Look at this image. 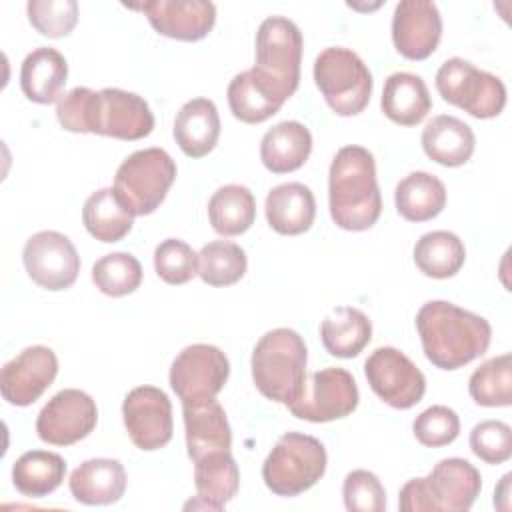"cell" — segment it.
Masks as SVG:
<instances>
[{"mask_svg": "<svg viewBox=\"0 0 512 512\" xmlns=\"http://www.w3.org/2000/svg\"><path fill=\"white\" fill-rule=\"evenodd\" d=\"M424 356L442 370H458L480 358L492 340L490 322L446 300H430L416 314Z\"/></svg>", "mask_w": 512, "mask_h": 512, "instance_id": "obj_1", "label": "cell"}, {"mask_svg": "<svg viewBox=\"0 0 512 512\" xmlns=\"http://www.w3.org/2000/svg\"><path fill=\"white\" fill-rule=\"evenodd\" d=\"M328 206L336 226L362 232L376 224L382 196L370 150L350 144L336 152L328 172Z\"/></svg>", "mask_w": 512, "mask_h": 512, "instance_id": "obj_2", "label": "cell"}, {"mask_svg": "<svg viewBox=\"0 0 512 512\" xmlns=\"http://www.w3.org/2000/svg\"><path fill=\"white\" fill-rule=\"evenodd\" d=\"M306 360L302 336L290 328H274L254 346L252 380L264 398L290 406L304 388Z\"/></svg>", "mask_w": 512, "mask_h": 512, "instance_id": "obj_3", "label": "cell"}, {"mask_svg": "<svg viewBox=\"0 0 512 512\" xmlns=\"http://www.w3.org/2000/svg\"><path fill=\"white\" fill-rule=\"evenodd\" d=\"M482 488V476L464 458L440 460L428 476L408 480L398 496L402 512H466Z\"/></svg>", "mask_w": 512, "mask_h": 512, "instance_id": "obj_4", "label": "cell"}, {"mask_svg": "<svg viewBox=\"0 0 512 512\" xmlns=\"http://www.w3.org/2000/svg\"><path fill=\"white\" fill-rule=\"evenodd\" d=\"M324 444L302 432H286L264 460L262 478L278 496H298L312 488L326 472Z\"/></svg>", "mask_w": 512, "mask_h": 512, "instance_id": "obj_5", "label": "cell"}, {"mask_svg": "<svg viewBox=\"0 0 512 512\" xmlns=\"http://www.w3.org/2000/svg\"><path fill=\"white\" fill-rule=\"evenodd\" d=\"M302 32L284 16H268L256 32V64L258 78L284 102L300 84Z\"/></svg>", "mask_w": 512, "mask_h": 512, "instance_id": "obj_6", "label": "cell"}, {"mask_svg": "<svg viewBox=\"0 0 512 512\" xmlns=\"http://www.w3.org/2000/svg\"><path fill=\"white\" fill-rule=\"evenodd\" d=\"M314 82L326 104L338 116L360 114L372 96V74L350 48H324L314 62Z\"/></svg>", "mask_w": 512, "mask_h": 512, "instance_id": "obj_7", "label": "cell"}, {"mask_svg": "<svg viewBox=\"0 0 512 512\" xmlns=\"http://www.w3.org/2000/svg\"><path fill=\"white\" fill-rule=\"evenodd\" d=\"M176 180V164L162 148L132 152L116 170L114 190L134 216L152 214Z\"/></svg>", "mask_w": 512, "mask_h": 512, "instance_id": "obj_8", "label": "cell"}, {"mask_svg": "<svg viewBox=\"0 0 512 512\" xmlns=\"http://www.w3.org/2000/svg\"><path fill=\"white\" fill-rule=\"evenodd\" d=\"M436 90L446 102L480 120L498 116L506 106L504 82L464 58H450L438 68Z\"/></svg>", "mask_w": 512, "mask_h": 512, "instance_id": "obj_9", "label": "cell"}, {"mask_svg": "<svg viewBox=\"0 0 512 512\" xmlns=\"http://www.w3.org/2000/svg\"><path fill=\"white\" fill-rule=\"evenodd\" d=\"M358 400L360 394L354 376L344 368L328 366L306 376L300 396L288 410L300 420L330 422L352 414Z\"/></svg>", "mask_w": 512, "mask_h": 512, "instance_id": "obj_10", "label": "cell"}, {"mask_svg": "<svg viewBox=\"0 0 512 512\" xmlns=\"http://www.w3.org/2000/svg\"><path fill=\"white\" fill-rule=\"evenodd\" d=\"M230 376L226 354L212 344L186 346L170 366V386L182 404L216 398Z\"/></svg>", "mask_w": 512, "mask_h": 512, "instance_id": "obj_11", "label": "cell"}, {"mask_svg": "<svg viewBox=\"0 0 512 512\" xmlns=\"http://www.w3.org/2000/svg\"><path fill=\"white\" fill-rule=\"evenodd\" d=\"M364 374L374 394L398 410L416 406L426 392L422 370L392 346L376 348L364 362Z\"/></svg>", "mask_w": 512, "mask_h": 512, "instance_id": "obj_12", "label": "cell"}, {"mask_svg": "<svg viewBox=\"0 0 512 512\" xmlns=\"http://www.w3.org/2000/svg\"><path fill=\"white\" fill-rule=\"evenodd\" d=\"M22 262L40 288L58 292L70 288L80 272V256L68 236L56 230L32 234L22 250Z\"/></svg>", "mask_w": 512, "mask_h": 512, "instance_id": "obj_13", "label": "cell"}, {"mask_svg": "<svg viewBox=\"0 0 512 512\" xmlns=\"http://www.w3.org/2000/svg\"><path fill=\"white\" fill-rule=\"evenodd\" d=\"M98 422V408L90 394L64 388L54 394L36 418V432L42 442L70 446L84 440Z\"/></svg>", "mask_w": 512, "mask_h": 512, "instance_id": "obj_14", "label": "cell"}, {"mask_svg": "<svg viewBox=\"0 0 512 512\" xmlns=\"http://www.w3.org/2000/svg\"><path fill=\"white\" fill-rule=\"evenodd\" d=\"M122 418L130 440L140 450H158L172 438V404L156 386L130 390L122 402Z\"/></svg>", "mask_w": 512, "mask_h": 512, "instance_id": "obj_15", "label": "cell"}, {"mask_svg": "<svg viewBox=\"0 0 512 512\" xmlns=\"http://www.w3.org/2000/svg\"><path fill=\"white\" fill-rule=\"evenodd\" d=\"M58 358L48 346H28L4 364L0 374L2 398L12 406H30L54 382Z\"/></svg>", "mask_w": 512, "mask_h": 512, "instance_id": "obj_16", "label": "cell"}, {"mask_svg": "<svg viewBox=\"0 0 512 512\" xmlns=\"http://www.w3.org/2000/svg\"><path fill=\"white\" fill-rule=\"evenodd\" d=\"M126 6L144 12L158 34L182 42L202 40L216 22V6L208 0H148Z\"/></svg>", "mask_w": 512, "mask_h": 512, "instance_id": "obj_17", "label": "cell"}, {"mask_svg": "<svg viewBox=\"0 0 512 512\" xmlns=\"http://www.w3.org/2000/svg\"><path fill=\"white\" fill-rule=\"evenodd\" d=\"M152 128L154 114L142 96L120 88H104L98 92L92 134L140 140L146 138Z\"/></svg>", "mask_w": 512, "mask_h": 512, "instance_id": "obj_18", "label": "cell"}, {"mask_svg": "<svg viewBox=\"0 0 512 512\" xmlns=\"http://www.w3.org/2000/svg\"><path fill=\"white\" fill-rule=\"evenodd\" d=\"M442 38V18L434 2L402 0L392 16V42L408 60L428 58Z\"/></svg>", "mask_w": 512, "mask_h": 512, "instance_id": "obj_19", "label": "cell"}, {"mask_svg": "<svg viewBox=\"0 0 512 512\" xmlns=\"http://www.w3.org/2000/svg\"><path fill=\"white\" fill-rule=\"evenodd\" d=\"M186 448L196 462L214 452H228L232 446V430L224 408L216 398L196 404H182Z\"/></svg>", "mask_w": 512, "mask_h": 512, "instance_id": "obj_20", "label": "cell"}, {"mask_svg": "<svg viewBox=\"0 0 512 512\" xmlns=\"http://www.w3.org/2000/svg\"><path fill=\"white\" fill-rule=\"evenodd\" d=\"M74 500L88 506H108L118 502L126 490V470L114 458H90L70 474Z\"/></svg>", "mask_w": 512, "mask_h": 512, "instance_id": "obj_21", "label": "cell"}, {"mask_svg": "<svg viewBox=\"0 0 512 512\" xmlns=\"http://www.w3.org/2000/svg\"><path fill=\"white\" fill-rule=\"evenodd\" d=\"M264 212L274 232L296 236L310 230L316 216V200L306 184L286 182L268 192Z\"/></svg>", "mask_w": 512, "mask_h": 512, "instance_id": "obj_22", "label": "cell"}, {"mask_svg": "<svg viewBox=\"0 0 512 512\" xmlns=\"http://www.w3.org/2000/svg\"><path fill=\"white\" fill-rule=\"evenodd\" d=\"M220 136L218 108L210 98H192L176 114L174 140L190 158H202L214 150Z\"/></svg>", "mask_w": 512, "mask_h": 512, "instance_id": "obj_23", "label": "cell"}, {"mask_svg": "<svg viewBox=\"0 0 512 512\" xmlns=\"http://www.w3.org/2000/svg\"><path fill=\"white\" fill-rule=\"evenodd\" d=\"M66 78V58L50 46L34 48L20 68V88L24 96L36 104H52L60 100Z\"/></svg>", "mask_w": 512, "mask_h": 512, "instance_id": "obj_24", "label": "cell"}, {"mask_svg": "<svg viewBox=\"0 0 512 512\" xmlns=\"http://www.w3.org/2000/svg\"><path fill=\"white\" fill-rule=\"evenodd\" d=\"M312 152L310 130L296 120H286L262 136L260 160L272 174H288L304 166Z\"/></svg>", "mask_w": 512, "mask_h": 512, "instance_id": "obj_25", "label": "cell"}, {"mask_svg": "<svg viewBox=\"0 0 512 512\" xmlns=\"http://www.w3.org/2000/svg\"><path fill=\"white\" fill-rule=\"evenodd\" d=\"M472 128L456 116H434L422 130V148L436 164L456 168L470 160L474 152Z\"/></svg>", "mask_w": 512, "mask_h": 512, "instance_id": "obj_26", "label": "cell"}, {"mask_svg": "<svg viewBox=\"0 0 512 512\" xmlns=\"http://www.w3.org/2000/svg\"><path fill=\"white\" fill-rule=\"evenodd\" d=\"M380 106L384 116L392 122L400 126H416L430 112L432 98L418 74L394 72L384 82Z\"/></svg>", "mask_w": 512, "mask_h": 512, "instance_id": "obj_27", "label": "cell"}, {"mask_svg": "<svg viewBox=\"0 0 512 512\" xmlns=\"http://www.w3.org/2000/svg\"><path fill=\"white\" fill-rule=\"evenodd\" d=\"M320 338L328 354L336 358H354L368 346L372 338V324L362 310L338 306L324 316L320 324Z\"/></svg>", "mask_w": 512, "mask_h": 512, "instance_id": "obj_28", "label": "cell"}, {"mask_svg": "<svg viewBox=\"0 0 512 512\" xmlns=\"http://www.w3.org/2000/svg\"><path fill=\"white\" fill-rule=\"evenodd\" d=\"M194 484L202 508L222 510L238 492L240 470L228 452H214L194 462Z\"/></svg>", "mask_w": 512, "mask_h": 512, "instance_id": "obj_29", "label": "cell"}, {"mask_svg": "<svg viewBox=\"0 0 512 512\" xmlns=\"http://www.w3.org/2000/svg\"><path fill=\"white\" fill-rule=\"evenodd\" d=\"M394 204L404 220L426 222L444 210L446 188L434 174L410 172L396 184Z\"/></svg>", "mask_w": 512, "mask_h": 512, "instance_id": "obj_30", "label": "cell"}, {"mask_svg": "<svg viewBox=\"0 0 512 512\" xmlns=\"http://www.w3.org/2000/svg\"><path fill=\"white\" fill-rule=\"evenodd\" d=\"M82 222L90 236L110 244L122 240L132 230L134 214L126 208L114 188H100L86 198Z\"/></svg>", "mask_w": 512, "mask_h": 512, "instance_id": "obj_31", "label": "cell"}, {"mask_svg": "<svg viewBox=\"0 0 512 512\" xmlns=\"http://www.w3.org/2000/svg\"><path fill=\"white\" fill-rule=\"evenodd\" d=\"M228 106L234 118L246 124H260L274 116L284 100H280L250 68L236 74L228 84Z\"/></svg>", "mask_w": 512, "mask_h": 512, "instance_id": "obj_32", "label": "cell"}, {"mask_svg": "<svg viewBox=\"0 0 512 512\" xmlns=\"http://www.w3.org/2000/svg\"><path fill=\"white\" fill-rule=\"evenodd\" d=\"M66 476V462L60 454L48 450L24 452L12 466V482L16 490L30 498L52 494Z\"/></svg>", "mask_w": 512, "mask_h": 512, "instance_id": "obj_33", "label": "cell"}, {"mask_svg": "<svg viewBox=\"0 0 512 512\" xmlns=\"http://www.w3.org/2000/svg\"><path fill=\"white\" fill-rule=\"evenodd\" d=\"M466 260V248L462 240L448 230L426 232L414 246V262L424 276L452 278L460 272Z\"/></svg>", "mask_w": 512, "mask_h": 512, "instance_id": "obj_34", "label": "cell"}, {"mask_svg": "<svg viewBox=\"0 0 512 512\" xmlns=\"http://www.w3.org/2000/svg\"><path fill=\"white\" fill-rule=\"evenodd\" d=\"M256 218L254 194L242 184L218 188L208 200V220L222 236L244 234Z\"/></svg>", "mask_w": 512, "mask_h": 512, "instance_id": "obj_35", "label": "cell"}, {"mask_svg": "<svg viewBox=\"0 0 512 512\" xmlns=\"http://www.w3.org/2000/svg\"><path fill=\"white\" fill-rule=\"evenodd\" d=\"M468 392L472 400L480 406H488V408L510 406L512 404L510 354H500L480 364L468 380Z\"/></svg>", "mask_w": 512, "mask_h": 512, "instance_id": "obj_36", "label": "cell"}, {"mask_svg": "<svg viewBox=\"0 0 512 512\" xmlns=\"http://www.w3.org/2000/svg\"><path fill=\"white\" fill-rule=\"evenodd\" d=\"M246 252L228 240H214L198 252V276L208 286H230L246 274Z\"/></svg>", "mask_w": 512, "mask_h": 512, "instance_id": "obj_37", "label": "cell"}, {"mask_svg": "<svg viewBox=\"0 0 512 512\" xmlns=\"http://www.w3.org/2000/svg\"><path fill=\"white\" fill-rule=\"evenodd\" d=\"M92 282L112 298L132 294L142 282V266L130 252H112L102 256L92 266Z\"/></svg>", "mask_w": 512, "mask_h": 512, "instance_id": "obj_38", "label": "cell"}, {"mask_svg": "<svg viewBox=\"0 0 512 512\" xmlns=\"http://www.w3.org/2000/svg\"><path fill=\"white\" fill-rule=\"evenodd\" d=\"M154 270L166 284H186L198 274V254L184 240L166 238L154 250Z\"/></svg>", "mask_w": 512, "mask_h": 512, "instance_id": "obj_39", "label": "cell"}, {"mask_svg": "<svg viewBox=\"0 0 512 512\" xmlns=\"http://www.w3.org/2000/svg\"><path fill=\"white\" fill-rule=\"evenodd\" d=\"M30 24L48 38H62L78 22L76 0H30L26 4Z\"/></svg>", "mask_w": 512, "mask_h": 512, "instance_id": "obj_40", "label": "cell"}, {"mask_svg": "<svg viewBox=\"0 0 512 512\" xmlns=\"http://www.w3.org/2000/svg\"><path fill=\"white\" fill-rule=\"evenodd\" d=\"M412 432L422 446L440 448L452 444L460 434L458 414L442 404L430 406L420 412L412 424Z\"/></svg>", "mask_w": 512, "mask_h": 512, "instance_id": "obj_41", "label": "cell"}, {"mask_svg": "<svg viewBox=\"0 0 512 512\" xmlns=\"http://www.w3.org/2000/svg\"><path fill=\"white\" fill-rule=\"evenodd\" d=\"M344 506L350 512H382L386 508V490L376 474L352 470L342 484Z\"/></svg>", "mask_w": 512, "mask_h": 512, "instance_id": "obj_42", "label": "cell"}, {"mask_svg": "<svg viewBox=\"0 0 512 512\" xmlns=\"http://www.w3.org/2000/svg\"><path fill=\"white\" fill-rule=\"evenodd\" d=\"M470 450L486 464H502L512 456V430L502 420H484L470 432Z\"/></svg>", "mask_w": 512, "mask_h": 512, "instance_id": "obj_43", "label": "cell"}, {"mask_svg": "<svg viewBox=\"0 0 512 512\" xmlns=\"http://www.w3.org/2000/svg\"><path fill=\"white\" fill-rule=\"evenodd\" d=\"M96 100L98 92L86 86H76L70 92H66L56 106V118L60 126L68 132H92Z\"/></svg>", "mask_w": 512, "mask_h": 512, "instance_id": "obj_44", "label": "cell"}, {"mask_svg": "<svg viewBox=\"0 0 512 512\" xmlns=\"http://www.w3.org/2000/svg\"><path fill=\"white\" fill-rule=\"evenodd\" d=\"M510 480H512V474H506L500 482V486L496 488V494H494V506L502 508V510H508V488H510Z\"/></svg>", "mask_w": 512, "mask_h": 512, "instance_id": "obj_45", "label": "cell"}]
</instances>
